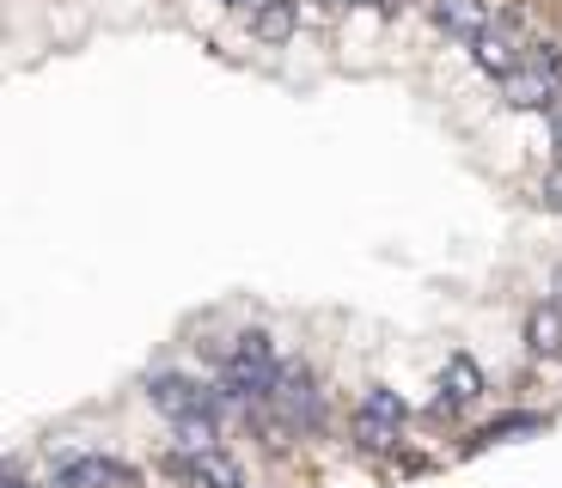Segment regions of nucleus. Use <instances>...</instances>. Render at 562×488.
I'll list each match as a JSON object with an SVG mask.
<instances>
[{
  "label": "nucleus",
  "instance_id": "nucleus-8",
  "mask_svg": "<svg viewBox=\"0 0 562 488\" xmlns=\"http://www.w3.org/2000/svg\"><path fill=\"white\" fill-rule=\"evenodd\" d=\"M483 397V373H477V361L471 354H452L447 361V373H440V416H452V409H471Z\"/></svg>",
  "mask_w": 562,
  "mask_h": 488
},
{
  "label": "nucleus",
  "instance_id": "nucleus-9",
  "mask_svg": "<svg viewBox=\"0 0 562 488\" xmlns=\"http://www.w3.org/2000/svg\"><path fill=\"white\" fill-rule=\"evenodd\" d=\"M435 25L447 31V37L471 43L483 25H490V7H483V0H435Z\"/></svg>",
  "mask_w": 562,
  "mask_h": 488
},
{
  "label": "nucleus",
  "instance_id": "nucleus-5",
  "mask_svg": "<svg viewBox=\"0 0 562 488\" xmlns=\"http://www.w3.org/2000/svg\"><path fill=\"white\" fill-rule=\"evenodd\" d=\"M464 49H471V56H477V68H483V73H495V80H507V73H514V68L526 61L520 31L507 25V19H490V25H483L477 37L464 43Z\"/></svg>",
  "mask_w": 562,
  "mask_h": 488
},
{
  "label": "nucleus",
  "instance_id": "nucleus-10",
  "mask_svg": "<svg viewBox=\"0 0 562 488\" xmlns=\"http://www.w3.org/2000/svg\"><path fill=\"white\" fill-rule=\"evenodd\" d=\"M526 349H532L538 361H557L562 354V306L557 299L532 306V318H526Z\"/></svg>",
  "mask_w": 562,
  "mask_h": 488
},
{
  "label": "nucleus",
  "instance_id": "nucleus-3",
  "mask_svg": "<svg viewBox=\"0 0 562 488\" xmlns=\"http://www.w3.org/2000/svg\"><path fill=\"white\" fill-rule=\"evenodd\" d=\"M147 397H154V404L166 409L171 421H190V416H221V390L196 385V378H183V373H159L154 385H147Z\"/></svg>",
  "mask_w": 562,
  "mask_h": 488
},
{
  "label": "nucleus",
  "instance_id": "nucleus-1",
  "mask_svg": "<svg viewBox=\"0 0 562 488\" xmlns=\"http://www.w3.org/2000/svg\"><path fill=\"white\" fill-rule=\"evenodd\" d=\"M276 349H269V336H239V349H233V361H226V378H221V397H233V404H269V385H276Z\"/></svg>",
  "mask_w": 562,
  "mask_h": 488
},
{
  "label": "nucleus",
  "instance_id": "nucleus-6",
  "mask_svg": "<svg viewBox=\"0 0 562 488\" xmlns=\"http://www.w3.org/2000/svg\"><path fill=\"white\" fill-rule=\"evenodd\" d=\"M171 470H178L190 488H239V483H245V476H239V464L226 458L221 446H202V452H190V446H183V458H171Z\"/></svg>",
  "mask_w": 562,
  "mask_h": 488
},
{
  "label": "nucleus",
  "instance_id": "nucleus-4",
  "mask_svg": "<svg viewBox=\"0 0 562 488\" xmlns=\"http://www.w3.org/2000/svg\"><path fill=\"white\" fill-rule=\"evenodd\" d=\"M269 404L281 409V421H288V428H312V421H318V390H312L306 366H276Z\"/></svg>",
  "mask_w": 562,
  "mask_h": 488
},
{
  "label": "nucleus",
  "instance_id": "nucleus-2",
  "mask_svg": "<svg viewBox=\"0 0 562 488\" xmlns=\"http://www.w3.org/2000/svg\"><path fill=\"white\" fill-rule=\"evenodd\" d=\"M404 421H409V409H404L397 390H367L361 409H355V440H361L367 452H380V446H392L397 433H404Z\"/></svg>",
  "mask_w": 562,
  "mask_h": 488
},
{
  "label": "nucleus",
  "instance_id": "nucleus-15",
  "mask_svg": "<svg viewBox=\"0 0 562 488\" xmlns=\"http://www.w3.org/2000/svg\"><path fill=\"white\" fill-rule=\"evenodd\" d=\"M221 7H257V0H221Z\"/></svg>",
  "mask_w": 562,
  "mask_h": 488
},
{
  "label": "nucleus",
  "instance_id": "nucleus-16",
  "mask_svg": "<svg viewBox=\"0 0 562 488\" xmlns=\"http://www.w3.org/2000/svg\"><path fill=\"white\" fill-rule=\"evenodd\" d=\"M557 306H562V275H557Z\"/></svg>",
  "mask_w": 562,
  "mask_h": 488
},
{
  "label": "nucleus",
  "instance_id": "nucleus-7",
  "mask_svg": "<svg viewBox=\"0 0 562 488\" xmlns=\"http://www.w3.org/2000/svg\"><path fill=\"white\" fill-rule=\"evenodd\" d=\"M135 483V470L116 458H99V452H86V458H68L56 470V488H128Z\"/></svg>",
  "mask_w": 562,
  "mask_h": 488
},
{
  "label": "nucleus",
  "instance_id": "nucleus-11",
  "mask_svg": "<svg viewBox=\"0 0 562 488\" xmlns=\"http://www.w3.org/2000/svg\"><path fill=\"white\" fill-rule=\"evenodd\" d=\"M251 31L263 43H288L300 31V7H294V0H257V7H251Z\"/></svg>",
  "mask_w": 562,
  "mask_h": 488
},
{
  "label": "nucleus",
  "instance_id": "nucleus-14",
  "mask_svg": "<svg viewBox=\"0 0 562 488\" xmlns=\"http://www.w3.org/2000/svg\"><path fill=\"white\" fill-rule=\"evenodd\" d=\"M550 135H557V154H562V98L550 104Z\"/></svg>",
  "mask_w": 562,
  "mask_h": 488
},
{
  "label": "nucleus",
  "instance_id": "nucleus-13",
  "mask_svg": "<svg viewBox=\"0 0 562 488\" xmlns=\"http://www.w3.org/2000/svg\"><path fill=\"white\" fill-rule=\"evenodd\" d=\"M544 202H550V208L562 214V166H557V171H550V178H544Z\"/></svg>",
  "mask_w": 562,
  "mask_h": 488
},
{
  "label": "nucleus",
  "instance_id": "nucleus-17",
  "mask_svg": "<svg viewBox=\"0 0 562 488\" xmlns=\"http://www.w3.org/2000/svg\"><path fill=\"white\" fill-rule=\"evenodd\" d=\"M355 7H367V0H355Z\"/></svg>",
  "mask_w": 562,
  "mask_h": 488
},
{
  "label": "nucleus",
  "instance_id": "nucleus-12",
  "mask_svg": "<svg viewBox=\"0 0 562 488\" xmlns=\"http://www.w3.org/2000/svg\"><path fill=\"white\" fill-rule=\"evenodd\" d=\"M544 421L538 416H507V421H495V428H483V440H507V433H538Z\"/></svg>",
  "mask_w": 562,
  "mask_h": 488
}]
</instances>
